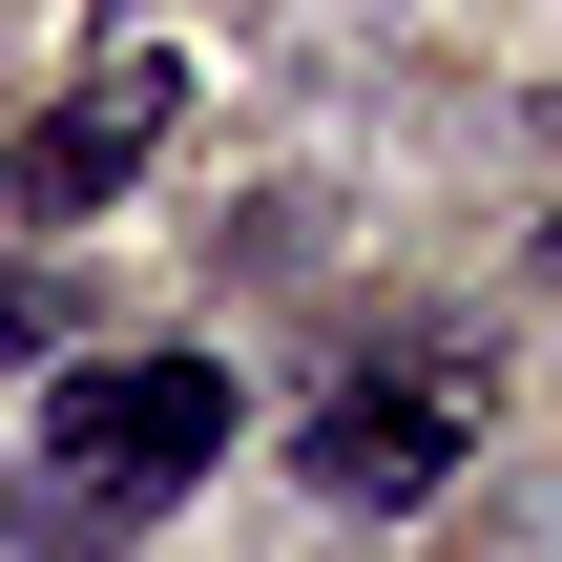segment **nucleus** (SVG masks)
Wrapping results in <instances>:
<instances>
[{
  "instance_id": "nucleus-1",
  "label": "nucleus",
  "mask_w": 562,
  "mask_h": 562,
  "mask_svg": "<svg viewBox=\"0 0 562 562\" xmlns=\"http://www.w3.org/2000/svg\"><path fill=\"white\" fill-rule=\"evenodd\" d=\"M209 459H229V355H104V375H63V396H42L21 521H63V542H125V521H167Z\"/></svg>"
},
{
  "instance_id": "nucleus-2",
  "label": "nucleus",
  "mask_w": 562,
  "mask_h": 562,
  "mask_svg": "<svg viewBox=\"0 0 562 562\" xmlns=\"http://www.w3.org/2000/svg\"><path fill=\"white\" fill-rule=\"evenodd\" d=\"M167 125H188V63L167 42H125V63H83L42 125H21V209L42 229H83V209H125L146 167H167Z\"/></svg>"
},
{
  "instance_id": "nucleus-3",
  "label": "nucleus",
  "mask_w": 562,
  "mask_h": 562,
  "mask_svg": "<svg viewBox=\"0 0 562 562\" xmlns=\"http://www.w3.org/2000/svg\"><path fill=\"white\" fill-rule=\"evenodd\" d=\"M292 459H313V501H438L459 480V396H396V375L375 396H313Z\"/></svg>"
}]
</instances>
